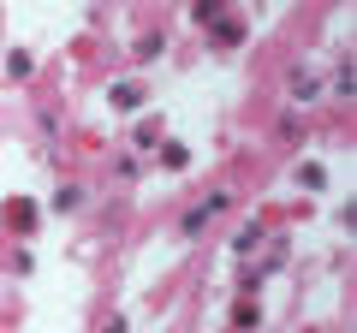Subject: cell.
Masks as SVG:
<instances>
[{"mask_svg": "<svg viewBox=\"0 0 357 333\" xmlns=\"http://www.w3.org/2000/svg\"><path fill=\"white\" fill-rule=\"evenodd\" d=\"M107 102H114L119 114H131V107H143V84H114V90H107Z\"/></svg>", "mask_w": 357, "mask_h": 333, "instance_id": "6da1fadb", "label": "cell"}, {"mask_svg": "<svg viewBox=\"0 0 357 333\" xmlns=\"http://www.w3.org/2000/svg\"><path fill=\"white\" fill-rule=\"evenodd\" d=\"M30 220H36V203L13 196V203H6V226H30Z\"/></svg>", "mask_w": 357, "mask_h": 333, "instance_id": "7a4b0ae2", "label": "cell"}, {"mask_svg": "<svg viewBox=\"0 0 357 333\" xmlns=\"http://www.w3.org/2000/svg\"><path fill=\"white\" fill-rule=\"evenodd\" d=\"M292 90H298V102H316V72H298Z\"/></svg>", "mask_w": 357, "mask_h": 333, "instance_id": "3957f363", "label": "cell"}]
</instances>
